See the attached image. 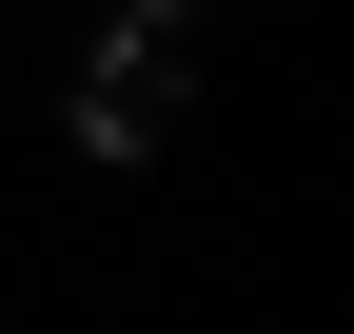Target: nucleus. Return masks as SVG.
<instances>
[{
  "label": "nucleus",
  "instance_id": "nucleus-1",
  "mask_svg": "<svg viewBox=\"0 0 354 334\" xmlns=\"http://www.w3.org/2000/svg\"><path fill=\"white\" fill-rule=\"evenodd\" d=\"M177 39H197V0H118V39L79 59V157H158L177 138Z\"/></svg>",
  "mask_w": 354,
  "mask_h": 334
}]
</instances>
